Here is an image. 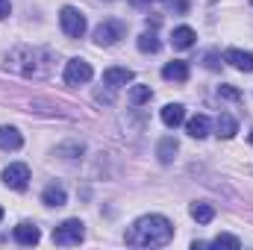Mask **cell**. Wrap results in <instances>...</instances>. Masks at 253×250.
Segmentation results:
<instances>
[{
    "instance_id": "obj_1",
    "label": "cell",
    "mask_w": 253,
    "mask_h": 250,
    "mask_svg": "<svg viewBox=\"0 0 253 250\" xmlns=\"http://www.w3.org/2000/svg\"><path fill=\"white\" fill-rule=\"evenodd\" d=\"M174 239V227L165 215H141L126 230V245L132 248H165Z\"/></svg>"
},
{
    "instance_id": "obj_2",
    "label": "cell",
    "mask_w": 253,
    "mask_h": 250,
    "mask_svg": "<svg viewBox=\"0 0 253 250\" xmlns=\"http://www.w3.org/2000/svg\"><path fill=\"white\" fill-rule=\"evenodd\" d=\"M6 68L18 77H27V80H44L50 74V53L42 47L21 44L6 56Z\"/></svg>"
},
{
    "instance_id": "obj_3",
    "label": "cell",
    "mask_w": 253,
    "mask_h": 250,
    "mask_svg": "<svg viewBox=\"0 0 253 250\" xmlns=\"http://www.w3.org/2000/svg\"><path fill=\"white\" fill-rule=\"evenodd\" d=\"M85 239V224L80 218H68L62 221L56 230H53V242L62 245V248H71V245H80Z\"/></svg>"
},
{
    "instance_id": "obj_4",
    "label": "cell",
    "mask_w": 253,
    "mask_h": 250,
    "mask_svg": "<svg viewBox=\"0 0 253 250\" xmlns=\"http://www.w3.org/2000/svg\"><path fill=\"white\" fill-rule=\"evenodd\" d=\"M124 36H126V24L112 21V18L94 27V44H97V47H112V44H118Z\"/></svg>"
},
{
    "instance_id": "obj_5",
    "label": "cell",
    "mask_w": 253,
    "mask_h": 250,
    "mask_svg": "<svg viewBox=\"0 0 253 250\" xmlns=\"http://www.w3.org/2000/svg\"><path fill=\"white\" fill-rule=\"evenodd\" d=\"M59 24H62V33L68 39H83L85 36V15L80 9H74V6H62Z\"/></svg>"
},
{
    "instance_id": "obj_6",
    "label": "cell",
    "mask_w": 253,
    "mask_h": 250,
    "mask_svg": "<svg viewBox=\"0 0 253 250\" xmlns=\"http://www.w3.org/2000/svg\"><path fill=\"white\" fill-rule=\"evenodd\" d=\"M94 77V71H91V65L85 62V59H68L65 62V83L68 85H85L88 80Z\"/></svg>"
},
{
    "instance_id": "obj_7",
    "label": "cell",
    "mask_w": 253,
    "mask_h": 250,
    "mask_svg": "<svg viewBox=\"0 0 253 250\" xmlns=\"http://www.w3.org/2000/svg\"><path fill=\"white\" fill-rule=\"evenodd\" d=\"M3 186L12 191H24L30 186V168L24 162H12L9 168H3Z\"/></svg>"
},
{
    "instance_id": "obj_8",
    "label": "cell",
    "mask_w": 253,
    "mask_h": 250,
    "mask_svg": "<svg viewBox=\"0 0 253 250\" xmlns=\"http://www.w3.org/2000/svg\"><path fill=\"white\" fill-rule=\"evenodd\" d=\"M15 242L18 245H24V248H33V245H39V239H42V233H39V227L36 224H30V221H21L18 227H15Z\"/></svg>"
},
{
    "instance_id": "obj_9",
    "label": "cell",
    "mask_w": 253,
    "mask_h": 250,
    "mask_svg": "<svg viewBox=\"0 0 253 250\" xmlns=\"http://www.w3.org/2000/svg\"><path fill=\"white\" fill-rule=\"evenodd\" d=\"M224 62H230L233 68L245 71V74H253V53L251 50H239V47H230L224 53Z\"/></svg>"
},
{
    "instance_id": "obj_10",
    "label": "cell",
    "mask_w": 253,
    "mask_h": 250,
    "mask_svg": "<svg viewBox=\"0 0 253 250\" xmlns=\"http://www.w3.org/2000/svg\"><path fill=\"white\" fill-rule=\"evenodd\" d=\"M183 121H186V106H183V103H168V106H162V124L168 126V129L180 126Z\"/></svg>"
},
{
    "instance_id": "obj_11",
    "label": "cell",
    "mask_w": 253,
    "mask_h": 250,
    "mask_svg": "<svg viewBox=\"0 0 253 250\" xmlns=\"http://www.w3.org/2000/svg\"><path fill=\"white\" fill-rule=\"evenodd\" d=\"M177 150H180V141H177L174 135H165V138L156 144V156H159V162H162V165H171V162H174V156H177Z\"/></svg>"
},
{
    "instance_id": "obj_12",
    "label": "cell",
    "mask_w": 253,
    "mask_h": 250,
    "mask_svg": "<svg viewBox=\"0 0 253 250\" xmlns=\"http://www.w3.org/2000/svg\"><path fill=\"white\" fill-rule=\"evenodd\" d=\"M132 71L129 68H106L103 71V83L109 85V88H118V85H126V83H132Z\"/></svg>"
},
{
    "instance_id": "obj_13",
    "label": "cell",
    "mask_w": 253,
    "mask_h": 250,
    "mask_svg": "<svg viewBox=\"0 0 253 250\" xmlns=\"http://www.w3.org/2000/svg\"><path fill=\"white\" fill-rule=\"evenodd\" d=\"M194 42H197V33H194L191 27H174L171 44H174L177 50H189V47H194Z\"/></svg>"
},
{
    "instance_id": "obj_14",
    "label": "cell",
    "mask_w": 253,
    "mask_h": 250,
    "mask_svg": "<svg viewBox=\"0 0 253 250\" xmlns=\"http://www.w3.org/2000/svg\"><path fill=\"white\" fill-rule=\"evenodd\" d=\"M162 77H165L168 83H186V80H189V62H183V59L168 62L162 68Z\"/></svg>"
},
{
    "instance_id": "obj_15",
    "label": "cell",
    "mask_w": 253,
    "mask_h": 250,
    "mask_svg": "<svg viewBox=\"0 0 253 250\" xmlns=\"http://www.w3.org/2000/svg\"><path fill=\"white\" fill-rule=\"evenodd\" d=\"M42 203H44V206H56V209H59V206L68 203V191H65L62 186H56V183H50V186L42 191Z\"/></svg>"
},
{
    "instance_id": "obj_16",
    "label": "cell",
    "mask_w": 253,
    "mask_h": 250,
    "mask_svg": "<svg viewBox=\"0 0 253 250\" xmlns=\"http://www.w3.org/2000/svg\"><path fill=\"white\" fill-rule=\"evenodd\" d=\"M24 138L15 126H0V150H21Z\"/></svg>"
},
{
    "instance_id": "obj_17",
    "label": "cell",
    "mask_w": 253,
    "mask_h": 250,
    "mask_svg": "<svg viewBox=\"0 0 253 250\" xmlns=\"http://www.w3.org/2000/svg\"><path fill=\"white\" fill-rule=\"evenodd\" d=\"M215 132H218V138H233V135L239 132V121H236L233 115L221 112V115H218V121H215Z\"/></svg>"
},
{
    "instance_id": "obj_18",
    "label": "cell",
    "mask_w": 253,
    "mask_h": 250,
    "mask_svg": "<svg viewBox=\"0 0 253 250\" xmlns=\"http://www.w3.org/2000/svg\"><path fill=\"white\" fill-rule=\"evenodd\" d=\"M209 118L206 115H194V118H189V124H186V132H189L191 138H206L209 135Z\"/></svg>"
},
{
    "instance_id": "obj_19",
    "label": "cell",
    "mask_w": 253,
    "mask_h": 250,
    "mask_svg": "<svg viewBox=\"0 0 253 250\" xmlns=\"http://www.w3.org/2000/svg\"><path fill=\"white\" fill-rule=\"evenodd\" d=\"M191 218L197 221V224H209L212 218H215V209L209 206V203H191Z\"/></svg>"
},
{
    "instance_id": "obj_20",
    "label": "cell",
    "mask_w": 253,
    "mask_h": 250,
    "mask_svg": "<svg viewBox=\"0 0 253 250\" xmlns=\"http://www.w3.org/2000/svg\"><path fill=\"white\" fill-rule=\"evenodd\" d=\"M159 47H162V42L153 33H141L138 36V50L141 53H159Z\"/></svg>"
},
{
    "instance_id": "obj_21",
    "label": "cell",
    "mask_w": 253,
    "mask_h": 250,
    "mask_svg": "<svg viewBox=\"0 0 253 250\" xmlns=\"http://www.w3.org/2000/svg\"><path fill=\"white\" fill-rule=\"evenodd\" d=\"M150 97H153L150 85H132V88H129V103H132V106H141V103H147Z\"/></svg>"
},
{
    "instance_id": "obj_22",
    "label": "cell",
    "mask_w": 253,
    "mask_h": 250,
    "mask_svg": "<svg viewBox=\"0 0 253 250\" xmlns=\"http://www.w3.org/2000/svg\"><path fill=\"white\" fill-rule=\"evenodd\" d=\"M209 245H212V248H233V250L242 248V242H239L236 236H230V233H221V236H215Z\"/></svg>"
},
{
    "instance_id": "obj_23",
    "label": "cell",
    "mask_w": 253,
    "mask_h": 250,
    "mask_svg": "<svg viewBox=\"0 0 253 250\" xmlns=\"http://www.w3.org/2000/svg\"><path fill=\"white\" fill-rule=\"evenodd\" d=\"M218 97H224V100H242V91L236 88V85H218Z\"/></svg>"
},
{
    "instance_id": "obj_24",
    "label": "cell",
    "mask_w": 253,
    "mask_h": 250,
    "mask_svg": "<svg viewBox=\"0 0 253 250\" xmlns=\"http://www.w3.org/2000/svg\"><path fill=\"white\" fill-rule=\"evenodd\" d=\"M218 59H221V53H218V50H209V53H206V68H209V71H218V68H221Z\"/></svg>"
},
{
    "instance_id": "obj_25",
    "label": "cell",
    "mask_w": 253,
    "mask_h": 250,
    "mask_svg": "<svg viewBox=\"0 0 253 250\" xmlns=\"http://www.w3.org/2000/svg\"><path fill=\"white\" fill-rule=\"evenodd\" d=\"M9 12H12L9 0H0V21H3V18H9Z\"/></svg>"
},
{
    "instance_id": "obj_26",
    "label": "cell",
    "mask_w": 253,
    "mask_h": 250,
    "mask_svg": "<svg viewBox=\"0 0 253 250\" xmlns=\"http://www.w3.org/2000/svg\"><path fill=\"white\" fill-rule=\"evenodd\" d=\"M0 221H3V209H0Z\"/></svg>"
},
{
    "instance_id": "obj_27",
    "label": "cell",
    "mask_w": 253,
    "mask_h": 250,
    "mask_svg": "<svg viewBox=\"0 0 253 250\" xmlns=\"http://www.w3.org/2000/svg\"><path fill=\"white\" fill-rule=\"evenodd\" d=\"M251 144H253V132H251Z\"/></svg>"
},
{
    "instance_id": "obj_28",
    "label": "cell",
    "mask_w": 253,
    "mask_h": 250,
    "mask_svg": "<svg viewBox=\"0 0 253 250\" xmlns=\"http://www.w3.org/2000/svg\"><path fill=\"white\" fill-rule=\"evenodd\" d=\"M251 3H253V0H251Z\"/></svg>"
}]
</instances>
